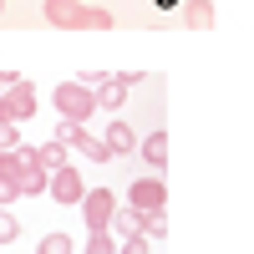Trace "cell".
Returning a JSON list of instances; mask_svg holds the SVG:
<instances>
[{
	"mask_svg": "<svg viewBox=\"0 0 254 254\" xmlns=\"http://www.w3.org/2000/svg\"><path fill=\"white\" fill-rule=\"evenodd\" d=\"M31 117H36V92H31V81L20 76L15 87H5V92H0V122L20 127V122H31Z\"/></svg>",
	"mask_w": 254,
	"mask_h": 254,
	"instance_id": "277c9868",
	"label": "cell"
},
{
	"mask_svg": "<svg viewBox=\"0 0 254 254\" xmlns=\"http://www.w3.org/2000/svg\"><path fill=\"white\" fill-rule=\"evenodd\" d=\"M0 20H5V0H0Z\"/></svg>",
	"mask_w": 254,
	"mask_h": 254,
	"instance_id": "603a6c76",
	"label": "cell"
},
{
	"mask_svg": "<svg viewBox=\"0 0 254 254\" xmlns=\"http://www.w3.org/2000/svg\"><path fill=\"white\" fill-rule=\"evenodd\" d=\"M112 224L122 229L127 239H132V234H142V208H117V214H112Z\"/></svg>",
	"mask_w": 254,
	"mask_h": 254,
	"instance_id": "7c38bea8",
	"label": "cell"
},
{
	"mask_svg": "<svg viewBox=\"0 0 254 254\" xmlns=\"http://www.w3.org/2000/svg\"><path fill=\"white\" fill-rule=\"evenodd\" d=\"M36 163L41 168H61V163H66V147H61V142H41L36 147Z\"/></svg>",
	"mask_w": 254,
	"mask_h": 254,
	"instance_id": "4fadbf2b",
	"label": "cell"
},
{
	"mask_svg": "<svg viewBox=\"0 0 254 254\" xmlns=\"http://www.w3.org/2000/svg\"><path fill=\"white\" fill-rule=\"evenodd\" d=\"M15 198H20V188H15L10 178H0V208H5V203H15Z\"/></svg>",
	"mask_w": 254,
	"mask_h": 254,
	"instance_id": "ffe728a7",
	"label": "cell"
},
{
	"mask_svg": "<svg viewBox=\"0 0 254 254\" xmlns=\"http://www.w3.org/2000/svg\"><path fill=\"white\" fill-rule=\"evenodd\" d=\"M46 26H56V31H112V10L81 5V0H46Z\"/></svg>",
	"mask_w": 254,
	"mask_h": 254,
	"instance_id": "6da1fadb",
	"label": "cell"
},
{
	"mask_svg": "<svg viewBox=\"0 0 254 254\" xmlns=\"http://www.w3.org/2000/svg\"><path fill=\"white\" fill-rule=\"evenodd\" d=\"M183 26L188 31H208L214 26V5L208 0H183Z\"/></svg>",
	"mask_w": 254,
	"mask_h": 254,
	"instance_id": "9c48e42d",
	"label": "cell"
},
{
	"mask_svg": "<svg viewBox=\"0 0 254 254\" xmlns=\"http://www.w3.org/2000/svg\"><path fill=\"white\" fill-rule=\"evenodd\" d=\"M81 254H117V244H112V234H87Z\"/></svg>",
	"mask_w": 254,
	"mask_h": 254,
	"instance_id": "2e32d148",
	"label": "cell"
},
{
	"mask_svg": "<svg viewBox=\"0 0 254 254\" xmlns=\"http://www.w3.org/2000/svg\"><path fill=\"white\" fill-rule=\"evenodd\" d=\"M137 158L153 168V173H163V168H168V132H163V127H158V132H147V137L137 142Z\"/></svg>",
	"mask_w": 254,
	"mask_h": 254,
	"instance_id": "52a82bcc",
	"label": "cell"
},
{
	"mask_svg": "<svg viewBox=\"0 0 254 254\" xmlns=\"http://www.w3.org/2000/svg\"><path fill=\"white\" fill-rule=\"evenodd\" d=\"M102 147H107L112 158H127V153H137V132H132L127 122H112L107 137H102Z\"/></svg>",
	"mask_w": 254,
	"mask_h": 254,
	"instance_id": "ba28073f",
	"label": "cell"
},
{
	"mask_svg": "<svg viewBox=\"0 0 254 254\" xmlns=\"http://www.w3.org/2000/svg\"><path fill=\"white\" fill-rule=\"evenodd\" d=\"M46 193L56 198V203H81V193H87V183H81V173L71 163H61V168H51V178H46Z\"/></svg>",
	"mask_w": 254,
	"mask_h": 254,
	"instance_id": "8992f818",
	"label": "cell"
},
{
	"mask_svg": "<svg viewBox=\"0 0 254 254\" xmlns=\"http://www.w3.org/2000/svg\"><path fill=\"white\" fill-rule=\"evenodd\" d=\"M158 5H178V0H158Z\"/></svg>",
	"mask_w": 254,
	"mask_h": 254,
	"instance_id": "7402d4cb",
	"label": "cell"
},
{
	"mask_svg": "<svg viewBox=\"0 0 254 254\" xmlns=\"http://www.w3.org/2000/svg\"><path fill=\"white\" fill-rule=\"evenodd\" d=\"M147 249H153V244H147V239H142V234H132V239H127V244H122V249H117V254H147Z\"/></svg>",
	"mask_w": 254,
	"mask_h": 254,
	"instance_id": "d6986e66",
	"label": "cell"
},
{
	"mask_svg": "<svg viewBox=\"0 0 254 254\" xmlns=\"http://www.w3.org/2000/svg\"><path fill=\"white\" fill-rule=\"evenodd\" d=\"M168 234V219L163 214H142V239H163Z\"/></svg>",
	"mask_w": 254,
	"mask_h": 254,
	"instance_id": "e0dca14e",
	"label": "cell"
},
{
	"mask_svg": "<svg viewBox=\"0 0 254 254\" xmlns=\"http://www.w3.org/2000/svg\"><path fill=\"white\" fill-rule=\"evenodd\" d=\"M51 102H56L61 122H87V117L97 112V97H92L87 81H61V87L51 92Z\"/></svg>",
	"mask_w": 254,
	"mask_h": 254,
	"instance_id": "7a4b0ae2",
	"label": "cell"
},
{
	"mask_svg": "<svg viewBox=\"0 0 254 254\" xmlns=\"http://www.w3.org/2000/svg\"><path fill=\"white\" fill-rule=\"evenodd\" d=\"M92 97H97V107H102V112H117L122 102H127V87H122L117 76H107V81H102V87H97Z\"/></svg>",
	"mask_w": 254,
	"mask_h": 254,
	"instance_id": "8fae6325",
	"label": "cell"
},
{
	"mask_svg": "<svg viewBox=\"0 0 254 254\" xmlns=\"http://www.w3.org/2000/svg\"><path fill=\"white\" fill-rule=\"evenodd\" d=\"M15 239H20V219L10 208H0V244H15Z\"/></svg>",
	"mask_w": 254,
	"mask_h": 254,
	"instance_id": "9a60e30c",
	"label": "cell"
},
{
	"mask_svg": "<svg viewBox=\"0 0 254 254\" xmlns=\"http://www.w3.org/2000/svg\"><path fill=\"white\" fill-rule=\"evenodd\" d=\"M163 203H168V188L158 173H142L132 178V188H127V208H142V214H163Z\"/></svg>",
	"mask_w": 254,
	"mask_h": 254,
	"instance_id": "5b68a950",
	"label": "cell"
},
{
	"mask_svg": "<svg viewBox=\"0 0 254 254\" xmlns=\"http://www.w3.org/2000/svg\"><path fill=\"white\" fill-rule=\"evenodd\" d=\"M117 214V193L112 188H87L81 193V219H87V234H107Z\"/></svg>",
	"mask_w": 254,
	"mask_h": 254,
	"instance_id": "3957f363",
	"label": "cell"
},
{
	"mask_svg": "<svg viewBox=\"0 0 254 254\" xmlns=\"http://www.w3.org/2000/svg\"><path fill=\"white\" fill-rule=\"evenodd\" d=\"M15 81H20V71H0V92H5V87H15Z\"/></svg>",
	"mask_w": 254,
	"mask_h": 254,
	"instance_id": "44dd1931",
	"label": "cell"
},
{
	"mask_svg": "<svg viewBox=\"0 0 254 254\" xmlns=\"http://www.w3.org/2000/svg\"><path fill=\"white\" fill-rule=\"evenodd\" d=\"M71 249H76V244H71V234H46L36 254H71Z\"/></svg>",
	"mask_w": 254,
	"mask_h": 254,
	"instance_id": "5bb4252c",
	"label": "cell"
},
{
	"mask_svg": "<svg viewBox=\"0 0 254 254\" xmlns=\"http://www.w3.org/2000/svg\"><path fill=\"white\" fill-rule=\"evenodd\" d=\"M15 188H20V198H36V193H46V173H41V163H36V158H31L26 168H20Z\"/></svg>",
	"mask_w": 254,
	"mask_h": 254,
	"instance_id": "30bf717a",
	"label": "cell"
},
{
	"mask_svg": "<svg viewBox=\"0 0 254 254\" xmlns=\"http://www.w3.org/2000/svg\"><path fill=\"white\" fill-rule=\"evenodd\" d=\"M10 147H20V127L0 122V153H10Z\"/></svg>",
	"mask_w": 254,
	"mask_h": 254,
	"instance_id": "ac0fdd59",
	"label": "cell"
}]
</instances>
